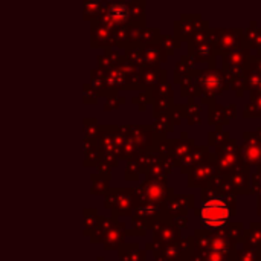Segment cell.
Returning a JSON list of instances; mask_svg holds the SVG:
<instances>
[{"label": "cell", "mask_w": 261, "mask_h": 261, "mask_svg": "<svg viewBox=\"0 0 261 261\" xmlns=\"http://www.w3.org/2000/svg\"><path fill=\"white\" fill-rule=\"evenodd\" d=\"M200 219L206 228H220L229 220V206L220 199L208 200L200 210Z\"/></svg>", "instance_id": "6da1fadb"}, {"label": "cell", "mask_w": 261, "mask_h": 261, "mask_svg": "<svg viewBox=\"0 0 261 261\" xmlns=\"http://www.w3.org/2000/svg\"><path fill=\"white\" fill-rule=\"evenodd\" d=\"M127 15H128V11H127L125 5H121V3L112 5V8H110V11H109V18L116 20V21L125 20Z\"/></svg>", "instance_id": "7a4b0ae2"}]
</instances>
